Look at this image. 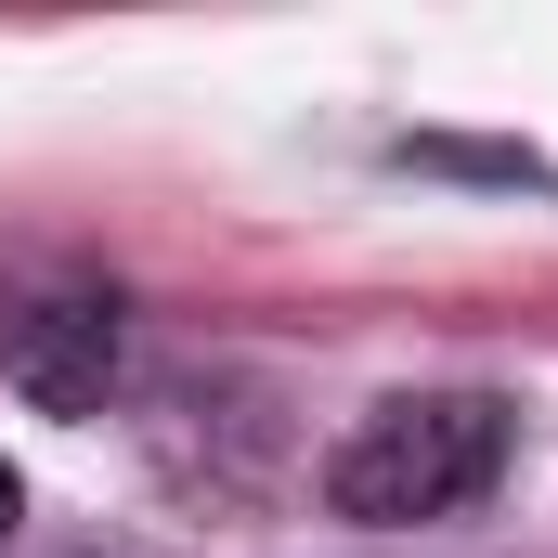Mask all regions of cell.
Instances as JSON below:
<instances>
[{"label": "cell", "mask_w": 558, "mask_h": 558, "mask_svg": "<svg viewBox=\"0 0 558 558\" xmlns=\"http://www.w3.org/2000/svg\"><path fill=\"white\" fill-rule=\"evenodd\" d=\"M507 441L520 416L494 390H403L325 454V507L364 520V533H403V520H454L507 481Z\"/></svg>", "instance_id": "obj_1"}, {"label": "cell", "mask_w": 558, "mask_h": 558, "mask_svg": "<svg viewBox=\"0 0 558 558\" xmlns=\"http://www.w3.org/2000/svg\"><path fill=\"white\" fill-rule=\"evenodd\" d=\"M0 364L39 416H92L118 390V286L92 274H39L0 299Z\"/></svg>", "instance_id": "obj_2"}, {"label": "cell", "mask_w": 558, "mask_h": 558, "mask_svg": "<svg viewBox=\"0 0 558 558\" xmlns=\"http://www.w3.org/2000/svg\"><path fill=\"white\" fill-rule=\"evenodd\" d=\"M13 520H26V481H13V468H0V533H13Z\"/></svg>", "instance_id": "obj_3"}]
</instances>
